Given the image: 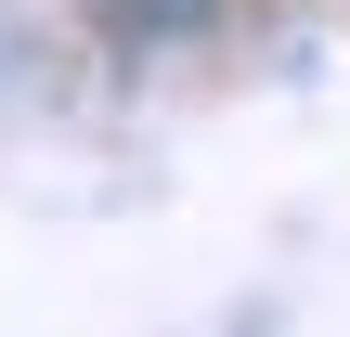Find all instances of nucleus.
<instances>
[{"label": "nucleus", "mask_w": 350, "mask_h": 337, "mask_svg": "<svg viewBox=\"0 0 350 337\" xmlns=\"http://www.w3.org/2000/svg\"><path fill=\"white\" fill-rule=\"evenodd\" d=\"M104 13H117V26H195L208 0H104Z\"/></svg>", "instance_id": "1"}]
</instances>
